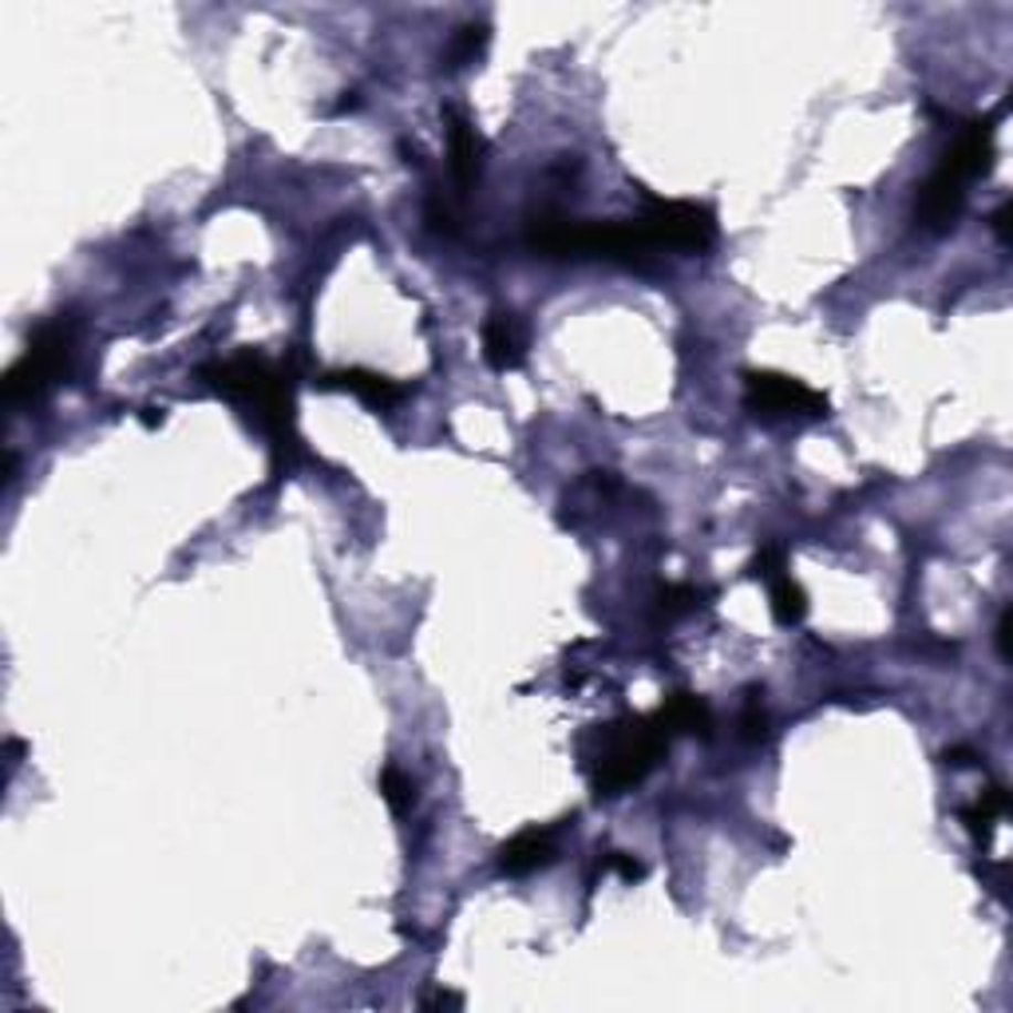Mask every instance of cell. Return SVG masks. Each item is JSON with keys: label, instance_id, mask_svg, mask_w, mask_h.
<instances>
[{"label": "cell", "instance_id": "cell-1", "mask_svg": "<svg viewBox=\"0 0 1013 1013\" xmlns=\"http://www.w3.org/2000/svg\"><path fill=\"white\" fill-rule=\"evenodd\" d=\"M214 392H226L234 400H246L257 408V420L265 424V432L277 440V447H294V397H289V372L274 369L262 352H238L230 360L219 365H207L202 369Z\"/></svg>", "mask_w": 1013, "mask_h": 1013}, {"label": "cell", "instance_id": "cell-2", "mask_svg": "<svg viewBox=\"0 0 1013 1013\" xmlns=\"http://www.w3.org/2000/svg\"><path fill=\"white\" fill-rule=\"evenodd\" d=\"M669 749V732L657 717H630L602 729V749L594 757L598 795H622L625 788L642 784L654 764Z\"/></svg>", "mask_w": 1013, "mask_h": 1013}, {"label": "cell", "instance_id": "cell-3", "mask_svg": "<svg viewBox=\"0 0 1013 1013\" xmlns=\"http://www.w3.org/2000/svg\"><path fill=\"white\" fill-rule=\"evenodd\" d=\"M67 357H72V325L60 317V321H48L32 333L29 349L20 352V360L4 377V404L20 408L32 404L36 397H44L67 369Z\"/></svg>", "mask_w": 1013, "mask_h": 1013}, {"label": "cell", "instance_id": "cell-4", "mask_svg": "<svg viewBox=\"0 0 1013 1013\" xmlns=\"http://www.w3.org/2000/svg\"><path fill=\"white\" fill-rule=\"evenodd\" d=\"M657 250H682V254H705L717 242V214L701 202L650 199L637 219Z\"/></svg>", "mask_w": 1013, "mask_h": 1013}, {"label": "cell", "instance_id": "cell-5", "mask_svg": "<svg viewBox=\"0 0 1013 1013\" xmlns=\"http://www.w3.org/2000/svg\"><path fill=\"white\" fill-rule=\"evenodd\" d=\"M745 408L757 416H824L827 397L808 389L804 380L784 372H749L745 377Z\"/></svg>", "mask_w": 1013, "mask_h": 1013}, {"label": "cell", "instance_id": "cell-6", "mask_svg": "<svg viewBox=\"0 0 1013 1013\" xmlns=\"http://www.w3.org/2000/svg\"><path fill=\"white\" fill-rule=\"evenodd\" d=\"M967 187L970 182L950 175L947 167H935L930 179L919 187V194H915V222L930 230V234H947L958 222V214H962V207H967Z\"/></svg>", "mask_w": 1013, "mask_h": 1013}, {"label": "cell", "instance_id": "cell-7", "mask_svg": "<svg viewBox=\"0 0 1013 1013\" xmlns=\"http://www.w3.org/2000/svg\"><path fill=\"white\" fill-rule=\"evenodd\" d=\"M444 127H447V155H452V175L455 187L472 190L479 182V167H484V139L472 127L460 107H444Z\"/></svg>", "mask_w": 1013, "mask_h": 1013}, {"label": "cell", "instance_id": "cell-8", "mask_svg": "<svg viewBox=\"0 0 1013 1013\" xmlns=\"http://www.w3.org/2000/svg\"><path fill=\"white\" fill-rule=\"evenodd\" d=\"M484 357L495 372H511L527 357V333L515 313H492L484 325Z\"/></svg>", "mask_w": 1013, "mask_h": 1013}, {"label": "cell", "instance_id": "cell-9", "mask_svg": "<svg viewBox=\"0 0 1013 1013\" xmlns=\"http://www.w3.org/2000/svg\"><path fill=\"white\" fill-rule=\"evenodd\" d=\"M321 389H341L352 392L357 400H365L369 408H392L404 400V389L397 380L384 377V372H372V369H337V372H325L321 377Z\"/></svg>", "mask_w": 1013, "mask_h": 1013}, {"label": "cell", "instance_id": "cell-10", "mask_svg": "<svg viewBox=\"0 0 1013 1013\" xmlns=\"http://www.w3.org/2000/svg\"><path fill=\"white\" fill-rule=\"evenodd\" d=\"M550 859H555V840H550V832H539V827L519 832L499 847V867L507 875H530L547 867Z\"/></svg>", "mask_w": 1013, "mask_h": 1013}, {"label": "cell", "instance_id": "cell-11", "mask_svg": "<svg viewBox=\"0 0 1013 1013\" xmlns=\"http://www.w3.org/2000/svg\"><path fill=\"white\" fill-rule=\"evenodd\" d=\"M654 717L662 720V729L669 732V737L673 732H697V737H709V729H713L709 705H705L701 697H693V693H673L669 701H665Z\"/></svg>", "mask_w": 1013, "mask_h": 1013}, {"label": "cell", "instance_id": "cell-12", "mask_svg": "<svg viewBox=\"0 0 1013 1013\" xmlns=\"http://www.w3.org/2000/svg\"><path fill=\"white\" fill-rule=\"evenodd\" d=\"M1005 804H1010V800H1005V788H985L974 804L962 808V824H967V832L974 835L978 843H990L998 820L1005 815Z\"/></svg>", "mask_w": 1013, "mask_h": 1013}, {"label": "cell", "instance_id": "cell-13", "mask_svg": "<svg viewBox=\"0 0 1013 1013\" xmlns=\"http://www.w3.org/2000/svg\"><path fill=\"white\" fill-rule=\"evenodd\" d=\"M768 590H772V614H777V622L780 625H795V622H804V614H808V594H804V587L795 582L792 574H777L772 582H768Z\"/></svg>", "mask_w": 1013, "mask_h": 1013}, {"label": "cell", "instance_id": "cell-14", "mask_svg": "<svg viewBox=\"0 0 1013 1013\" xmlns=\"http://www.w3.org/2000/svg\"><path fill=\"white\" fill-rule=\"evenodd\" d=\"M487 40H492L487 24H464V29H455L452 40H447V48H444V67H467V64H475V60L484 56Z\"/></svg>", "mask_w": 1013, "mask_h": 1013}, {"label": "cell", "instance_id": "cell-15", "mask_svg": "<svg viewBox=\"0 0 1013 1013\" xmlns=\"http://www.w3.org/2000/svg\"><path fill=\"white\" fill-rule=\"evenodd\" d=\"M380 792H384V800H389V808L397 815H404L408 808L416 804V784H412L397 764H389L380 772Z\"/></svg>", "mask_w": 1013, "mask_h": 1013}, {"label": "cell", "instance_id": "cell-16", "mask_svg": "<svg viewBox=\"0 0 1013 1013\" xmlns=\"http://www.w3.org/2000/svg\"><path fill=\"white\" fill-rule=\"evenodd\" d=\"M701 602V590H693L689 582H669V587L657 590V606L665 610V614H685V610H693Z\"/></svg>", "mask_w": 1013, "mask_h": 1013}, {"label": "cell", "instance_id": "cell-17", "mask_svg": "<svg viewBox=\"0 0 1013 1013\" xmlns=\"http://www.w3.org/2000/svg\"><path fill=\"white\" fill-rule=\"evenodd\" d=\"M749 570H752V578H760V582H772V578L784 574V570H788L784 550H780V547H764V550L757 555V559H752Z\"/></svg>", "mask_w": 1013, "mask_h": 1013}, {"label": "cell", "instance_id": "cell-18", "mask_svg": "<svg viewBox=\"0 0 1013 1013\" xmlns=\"http://www.w3.org/2000/svg\"><path fill=\"white\" fill-rule=\"evenodd\" d=\"M602 872H614V875H622L625 883H637V879H645V867L634 859V855H625V852H606V859H602Z\"/></svg>", "mask_w": 1013, "mask_h": 1013}, {"label": "cell", "instance_id": "cell-19", "mask_svg": "<svg viewBox=\"0 0 1013 1013\" xmlns=\"http://www.w3.org/2000/svg\"><path fill=\"white\" fill-rule=\"evenodd\" d=\"M428 226L436 230V234H455V214L447 210V202L440 194L428 199Z\"/></svg>", "mask_w": 1013, "mask_h": 1013}, {"label": "cell", "instance_id": "cell-20", "mask_svg": "<svg viewBox=\"0 0 1013 1013\" xmlns=\"http://www.w3.org/2000/svg\"><path fill=\"white\" fill-rule=\"evenodd\" d=\"M740 729H745V737H749V740H760V737H764V729H768V717H764V709H760V701H757V697H749V705H745V717H740Z\"/></svg>", "mask_w": 1013, "mask_h": 1013}, {"label": "cell", "instance_id": "cell-21", "mask_svg": "<svg viewBox=\"0 0 1013 1013\" xmlns=\"http://www.w3.org/2000/svg\"><path fill=\"white\" fill-rule=\"evenodd\" d=\"M460 1005H464V998L455 990H432V994L420 998V1010H460Z\"/></svg>", "mask_w": 1013, "mask_h": 1013}, {"label": "cell", "instance_id": "cell-22", "mask_svg": "<svg viewBox=\"0 0 1013 1013\" xmlns=\"http://www.w3.org/2000/svg\"><path fill=\"white\" fill-rule=\"evenodd\" d=\"M942 760H947L950 768H974L978 764V752L974 749H962V745H958V749L942 752Z\"/></svg>", "mask_w": 1013, "mask_h": 1013}, {"label": "cell", "instance_id": "cell-23", "mask_svg": "<svg viewBox=\"0 0 1013 1013\" xmlns=\"http://www.w3.org/2000/svg\"><path fill=\"white\" fill-rule=\"evenodd\" d=\"M998 654L1010 657V610H1005L1002 622H998Z\"/></svg>", "mask_w": 1013, "mask_h": 1013}, {"label": "cell", "instance_id": "cell-24", "mask_svg": "<svg viewBox=\"0 0 1013 1013\" xmlns=\"http://www.w3.org/2000/svg\"><path fill=\"white\" fill-rule=\"evenodd\" d=\"M990 222H994L998 238H1002V242H1010V234H1005V226H1010V202H1002V207L994 210V219H990Z\"/></svg>", "mask_w": 1013, "mask_h": 1013}, {"label": "cell", "instance_id": "cell-25", "mask_svg": "<svg viewBox=\"0 0 1013 1013\" xmlns=\"http://www.w3.org/2000/svg\"><path fill=\"white\" fill-rule=\"evenodd\" d=\"M139 420H143V424H147V428L162 424V408H143V412H139Z\"/></svg>", "mask_w": 1013, "mask_h": 1013}, {"label": "cell", "instance_id": "cell-26", "mask_svg": "<svg viewBox=\"0 0 1013 1013\" xmlns=\"http://www.w3.org/2000/svg\"><path fill=\"white\" fill-rule=\"evenodd\" d=\"M349 107H357V92H345L341 99H337V107H333V112H349Z\"/></svg>", "mask_w": 1013, "mask_h": 1013}]
</instances>
